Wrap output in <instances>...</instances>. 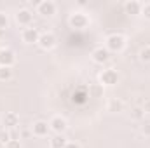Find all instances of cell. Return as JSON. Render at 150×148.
Listing matches in <instances>:
<instances>
[{
	"label": "cell",
	"instance_id": "18",
	"mask_svg": "<svg viewBox=\"0 0 150 148\" xmlns=\"http://www.w3.org/2000/svg\"><path fill=\"white\" fill-rule=\"evenodd\" d=\"M11 78H12V68L0 66V82H7Z\"/></svg>",
	"mask_w": 150,
	"mask_h": 148
},
{
	"label": "cell",
	"instance_id": "28",
	"mask_svg": "<svg viewBox=\"0 0 150 148\" xmlns=\"http://www.w3.org/2000/svg\"><path fill=\"white\" fill-rule=\"evenodd\" d=\"M4 33H5V32H2V30H0V37H2V35H4Z\"/></svg>",
	"mask_w": 150,
	"mask_h": 148
},
{
	"label": "cell",
	"instance_id": "29",
	"mask_svg": "<svg viewBox=\"0 0 150 148\" xmlns=\"http://www.w3.org/2000/svg\"><path fill=\"white\" fill-rule=\"evenodd\" d=\"M0 148H4V145H2V143H0Z\"/></svg>",
	"mask_w": 150,
	"mask_h": 148
},
{
	"label": "cell",
	"instance_id": "2",
	"mask_svg": "<svg viewBox=\"0 0 150 148\" xmlns=\"http://www.w3.org/2000/svg\"><path fill=\"white\" fill-rule=\"evenodd\" d=\"M89 23H91L89 16H87V14H84V12H80V11L72 12V14H70V18H68V25H70L74 30H84V28H87V26H89Z\"/></svg>",
	"mask_w": 150,
	"mask_h": 148
},
{
	"label": "cell",
	"instance_id": "12",
	"mask_svg": "<svg viewBox=\"0 0 150 148\" xmlns=\"http://www.w3.org/2000/svg\"><path fill=\"white\" fill-rule=\"evenodd\" d=\"M2 124H4V129H16L19 125V115L14 113V111H7L4 117H2Z\"/></svg>",
	"mask_w": 150,
	"mask_h": 148
},
{
	"label": "cell",
	"instance_id": "7",
	"mask_svg": "<svg viewBox=\"0 0 150 148\" xmlns=\"http://www.w3.org/2000/svg\"><path fill=\"white\" fill-rule=\"evenodd\" d=\"M91 58H93L94 63H98V65H105V63L110 61V52L107 51L105 45H101V47H96V49L91 52Z\"/></svg>",
	"mask_w": 150,
	"mask_h": 148
},
{
	"label": "cell",
	"instance_id": "8",
	"mask_svg": "<svg viewBox=\"0 0 150 148\" xmlns=\"http://www.w3.org/2000/svg\"><path fill=\"white\" fill-rule=\"evenodd\" d=\"M14 63H16V54H14L11 49H7V47L0 49V66L12 68Z\"/></svg>",
	"mask_w": 150,
	"mask_h": 148
},
{
	"label": "cell",
	"instance_id": "24",
	"mask_svg": "<svg viewBox=\"0 0 150 148\" xmlns=\"http://www.w3.org/2000/svg\"><path fill=\"white\" fill-rule=\"evenodd\" d=\"M4 148H21V143H19V140H16V138H12L7 145Z\"/></svg>",
	"mask_w": 150,
	"mask_h": 148
},
{
	"label": "cell",
	"instance_id": "16",
	"mask_svg": "<svg viewBox=\"0 0 150 148\" xmlns=\"http://www.w3.org/2000/svg\"><path fill=\"white\" fill-rule=\"evenodd\" d=\"M89 98H101L103 96V85L101 84H93L89 85Z\"/></svg>",
	"mask_w": 150,
	"mask_h": 148
},
{
	"label": "cell",
	"instance_id": "22",
	"mask_svg": "<svg viewBox=\"0 0 150 148\" xmlns=\"http://www.w3.org/2000/svg\"><path fill=\"white\" fill-rule=\"evenodd\" d=\"M7 26H9V18H7V14L0 12V30H2V32H5V30H7Z\"/></svg>",
	"mask_w": 150,
	"mask_h": 148
},
{
	"label": "cell",
	"instance_id": "1",
	"mask_svg": "<svg viewBox=\"0 0 150 148\" xmlns=\"http://www.w3.org/2000/svg\"><path fill=\"white\" fill-rule=\"evenodd\" d=\"M105 47L108 52H120L126 47V37L120 33H110L105 38Z\"/></svg>",
	"mask_w": 150,
	"mask_h": 148
},
{
	"label": "cell",
	"instance_id": "11",
	"mask_svg": "<svg viewBox=\"0 0 150 148\" xmlns=\"http://www.w3.org/2000/svg\"><path fill=\"white\" fill-rule=\"evenodd\" d=\"M21 38L25 44H38V38H40V32L33 26H28L21 32Z\"/></svg>",
	"mask_w": 150,
	"mask_h": 148
},
{
	"label": "cell",
	"instance_id": "9",
	"mask_svg": "<svg viewBox=\"0 0 150 148\" xmlns=\"http://www.w3.org/2000/svg\"><path fill=\"white\" fill-rule=\"evenodd\" d=\"M16 21H18V25L28 28L32 25V21H33V12L30 9H19L16 12Z\"/></svg>",
	"mask_w": 150,
	"mask_h": 148
},
{
	"label": "cell",
	"instance_id": "6",
	"mask_svg": "<svg viewBox=\"0 0 150 148\" xmlns=\"http://www.w3.org/2000/svg\"><path fill=\"white\" fill-rule=\"evenodd\" d=\"M56 4L52 2V0H42V2H38L37 5V12L40 16H44V18H51V16H54L56 14Z\"/></svg>",
	"mask_w": 150,
	"mask_h": 148
},
{
	"label": "cell",
	"instance_id": "19",
	"mask_svg": "<svg viewBox=\"0 0 150 148\" xmlns=\"http://www.w3.org/2000/svg\"><path fill=\"white\" fill-rule=\"evenodd\" d=\"M11 140H12V132H11V131H7V129H0V143L5 147Z\"/></svg>",
	"mask_w": 150,
	"mask_h": 148
},
{
	"label": "cell",
	"instance_id": "15",
	"mask_svg": "<svg viewBox=\"0 0 150 148\" xmlns=\"http://www.w3.org/2000/svg\"><path fill=\"white\" fill-rule=\"evenodd\" d=\"M87 98H89V92L86 91V89H77L74 92V96H72V101L74 103H79V105H82V103H86L87 101Z\"/></svg>",
	"mask_w": 150,
	"mask_h": 148
},
{
	"label": "cell",
	"instance_id": "21",
	"mask_svg": "<svg viewBox=\"0 0 150 148\" xmlns=\"http://www.w3.org/2000/svg\"><path fill=\"white\" fill-rule=\"evenodd\" d=\"M143 117H145V111H143L142 106H136V108L131 110V118H133V120H142Z\"/></svg>",
	"mask_w": 150,
	"mask_h": 148
},
{
	"label": "cell",
	"instance_id": "4",
	"mask_svg": "<svg viewBox=\"0 0 150 148\" xmlns=\"http://www.w3.org/2000/svg\"><path fill=\"white\" fill-rule=\"evenodd\" d=\"M56 44H58V38H56V35H54L52 32H44V33H40V38H38L40 49L51 51L52 47H56Z\"/></svg>",
	"mask_w": 150,
	"mask_h": 148
},
{
	"label": "cell",
	"instance_id": "3",
	"mask_svg": "<svg viewBox=\"0 0 150 148\" xmlns=\"http://www.w3.org/2000/svg\"><path fill=\"white\" fill-rule=\"evenodd\" d=\"M49 127H51V131H54V134H65V131L68 129V124H67V118L65 117L54 115L49 120Z\"/></svg>",
	"mask_w": 150,
	"mask_h": 148
},
{
	"label": "cell",
	"instance_id": "5",
	"mask_svg": "<svg viewBox=\"0 0 150 148\" xmlns=\"http://www.w3.org/2000/svg\"><path fill=\"white\" fill-rule=\"evenodd\" d=\"M119 82V73L115 68H107L100 73V84L101 85H115Z\"/></svg>",
	"mask_w": 150,
	"mask_h": 148
},
{
	"label": "cell",
	"instance_id": "23",
	"mask_svg": "<svg viewBox=\"0 0 150 148\" xmlns=\"http://www.w3.org/2000/svg\"><path fill=\"white\" fill-rule=\"evenodd\" d=\"M142 16H145V19L150 21V2L143 4V7H142Z\"/></svg>",
	"mask_w": 150,
	"mask_h": 148
},
{
	"label": "cell",
	"instance_id": "17",
	"mask_svg": "<svg viewBox=\"0 0 150 148\" xmlns=\"http://www.w3.org/2000/svg\"><path fill=\"white\" fill-rule=\"evenodd\" d=\"M138 56H140V61H143V63H150V45L142 47L140 52H138Z\"/></svg>",
	"mask_w": 150,
	"mask_h": 148
},
{
	"label": "cell",
	"instance_id": "25",
	"mask_svg": "<svg viewBox=\"0 0 150 148\" xmlns=\"http://www.w3.org/2000/svg\"><path fill=\"white\" fill-rule=\"evenodd\" d=\"M140 131H142V134H143V136H147V138H150V122H147V124H143V125L140 127Z\"/></svg>",
	"mask_w": 150,
	"mask_h": 148
},
{
	"label": "cell",
	"instance_id": "10",
	"mask_svg": "<svg viewBox=\"0 0 150 148\" xmlns=\"http://www.w3.org/2000/svg\"><path fill=\"white\" fill-rule=\"evenodd\" d=\"M49 131H51V127H49V122H45V120H37L32 125V134L37 138H45L49 134Z\"/></svg>",
	"mask_w": 150,
	"mask_h": 148
},
{
	"label": "cell",
	"instance_id": "13",
	"mask_svg": "<svg viewBox=\"0 0 150 148\" xmlns=\"http://www.w3.org/2000/svg\"><path fill=\"white\" fill-rule=\"evenodd\" d=\"M142 7H143V4L142 2H136V0H129V2L124 4L126 14H131V16H140L142 14Z\"/></svg>",
	"mask_w": 150,
	"mask_h": 148
},
{
	"label": "cell",
	"instance_id": "26",
	"mask_svg": "<svg viewBox=\"0 0 150 148\" xmlns=\"http://www.w3.org/2000/svg\"><path fill=\"white\" fill-rule=\"evenodd\" d=\"M65 148H80V145H79V143H75V141H68Z\"/></svg>",
	"mask_w": 150,
	"mask_h": 148
},
{
	"label": "cell",
	"instance_id": "14",
	"mask_svg": "<svg viewBox=\"0 0 150 148\" xmlns=\"http://www.w3.org/2000/svg\"><path fill=\"white\" fill-rule=\"evenodd\" d=\"M67 143H68V140L65 138V134H54V136L49 140L51 148H65Z\"/></svg>",
	"mask_w": 150,
	"mask_h": 148
},
{
	"label": "cell",
	"instance_id": "27",
	"mask_svg": "<svg viewBox=\"0 0 150 148\" xmlns=\"http://www.w3.org/2000/svg\"><path fill=\"white\" fill-rule=\"evenodd\" d=\"M142 108H143V111H145V113H150V99H149V101H145V105H143Z\"/></svg>",
	"mask_w": 150,
	"mask_h": 148
},
{
	"label": "cell",
	"instance_id": "20",
	"mask_svg": "<svg viewBox=\"0 0 150 148\" xmlns=\"http://www.w3.org/2000/svg\"><path fill=\"white\" fill-rule=\"evenodd\" d=\"M122 108H124V103L120 99H112L108 103V111H122Z\"/></svg>",
	"mask_w": 150,
	"mask_h": 148
}]
</instances>
